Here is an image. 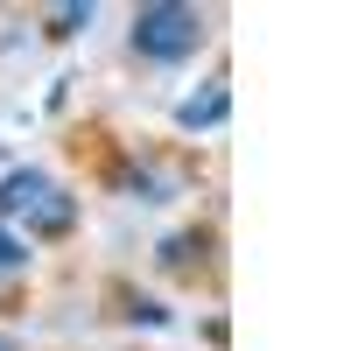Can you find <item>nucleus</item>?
Returning a JSON list of instances; mask_svg holds the SVG:
<instances>
[{
    "label": "nucleus",
    "instance_id": "obj_6",
    "mask_svg": "<svg viewBox=\"0 0 351 351\" xmlns=\"http://www.w3.org/2000/svg\"><path fill=\"white\" fill-rule=\"evenodd\" d=\"M0 351H14V344H8V337H0Z\"/></svg>",
    "mask_w": 351,
    "mask_h": 351
},
{
    "label": "nucleus",
    "instance_id": "obj_1",
    "mask_svg": "<svg viewBox=\"0 0 351 351\" xmlns=\"http://www.w3.org/2000/svg\"><path fill=\"white\" fill-rule=\"evenodd\" d=\"M0 218L21 225V232H36V239H56V232L77 225V197L64 183H49L43 169H14L8 183H0Z\"/></svg>",
    "mask_w": 351,
    "mask_h": 351
},
{
    "label": "nucleus",
    "instance_id": "obj_5",
    "mask_svg": "<svg viewBox=\"0 0 351 351\" xmlns=\"http://www.w3.org/2000/svg\"><path fill=\"white\" fill-rule=\"evenodd\" d=\"M49 21H56V36H71V28H84V21H92V0H84V8H56Z\"/></svg>",
    "mask_w": 351,
    "mask_h": 351
},
{
    "label": "nucleus",
    "instance_id": "obj_3",
    "mask_svg": "<svg viewBox=\"0 0 351 351\" xmlns=\"http://www.w3.org/2000/svg\"><path fill=\"white\" fill-rule=\"evenodd\" d=\"M225 112H232V92H225V84H204V92H190L183 106H176V127L204 134V127H225Z\"/></svg>",
    "mask_w": 351,
    "mask_h": 351
},
{
    "label": "nucleus",
    "instance_id": "obj_2",
    "mask_svg": "<svg viewBox=\"0 0 351 351\" xmlns=\"http://www.w3.org/2000/svg\"><path fill=\"white\" fill-rule=\"evenodd\" d=\"M197 43H204V14L183 0H148L134 14V49L155 64H183V56H197Z\"/></svg>",
    "mask_w": 351,
    "mask_h": 351
},
{
    "label": "nucleus",
    "instance_id": "obj_4",
    "mask_svg": "<svg viewBox=\"0 0 351 351\" xmlns=\"http://www.w3.org/2000/svg\"><path fill=\"white\" fill-rule=\"evenodd\" d=\"M21 267H28V239H14V232L0 225V281H8V274H21Z\"/></svg>",
    "mask_w": 351,
    "mask_h": 351
}]
</instances>
